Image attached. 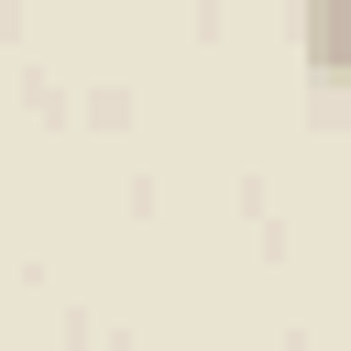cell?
<instances>
[{
	"instance_id": "obj_1",
	"label": "cell",
	"mask_w": 351,
	"mask_h": 351,
	"mask_svg": "<svg viewBox=\"0 0 351 351\" xmlns=\"http://www.w3.org/2000/svg\"><path fill=\"white\" fill-rule=\"evenodd\" d=\"M307 66L329 88H351V0H307Z\"/></svg>"
}]
</instances>
